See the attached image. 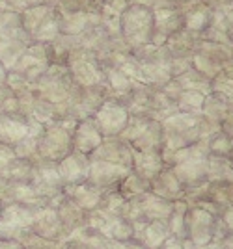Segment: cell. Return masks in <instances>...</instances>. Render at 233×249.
Returning a JSON list of instances; mask_svg holds the SVG:
<instances>
[{
	"label": "cell",
	"mask_w": 233,
	"mask_h": 249,
	"mask_svg": "<svg viewBox=\"0 0 233 249\" xmlns=\"http://www.w3.org/2000/svg\"><path fill=\"white\" fill-rule=\"evenodd\" d=\"M0 249H26L19 240L13 238H0Z\"/></svg>",
	"instance_id": "obj_1"
},
{
	"label": "cell",
	"mask_w": 233,
	"mask_h": 249,
	"mask_svg": "<svg viewBox=\"0 0 233 249\" xmlns=\"http://www.w3.org/2000/svg\"><path fill=\"white\" fill-rule=\"evenodd\" d=\"M2 208H4V207H2V203H0V212H2Z\"/></svg>",
	"instance_id": "obj_2"
}]
</instances>
